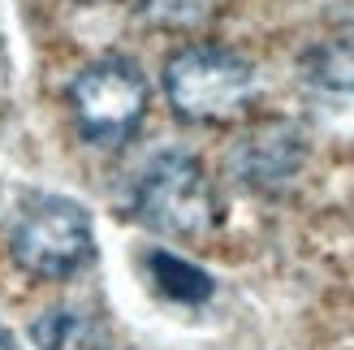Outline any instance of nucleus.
Listing matches in <instances>:
<instances>
[{"label": "nucleus", "mask_w": 354, "mask_h": 350, "mask_svg": "<svg viewBox=\"0 0 354 350\" xmlns=\"http://www.w3.org/2000/svg\"><path fill=\"white\" fill-rule=\"evenodd\" d=\"M130 212L138 225H147L165 238H203L221 225L225 203L199 156L160 151L138 173Z\"/></svg>", "instance_id": "f03ea898"}, {"label": "nucleus", "mask_w": 354, "mask_h": 350, "mask_svg": "<svg viewBox=\"0 0 354 350\" xmlns=\"http://www.w3.org/2000/svg\"><path fill=\"white\" fill-rule=\"evenodd\" d=\"M169 109L194 126H225L255 104L259 78L242 52L225 44H186L165 61Z\"/></svg>", "instance_id": "f257e3e1"}, {"label": "nucleus", "mask_w": 354, "mask_h": 350, "mask_svg": "<svg viewBox=\"0 0 354 350\" xmlns=\"http://www.w3.org/2000/svg\"><path fill=\"white\" fill-rule=\"evenodd\" d=\"M151 104V86L130 57H100L69 82V113L82 138L100 147H117L143 126Z\"/></svg>", "instance_id": "20e7f679"}, {"label": "nucleus", "mask_w": 354, "mask_h": 350, "mask_svg": "<svg viewBox=\"0 0 354 350\" xmlns=\"http://www.w3.org/2000/svg\"><path fill=\"white\" fill-rule=\"evenodd\" d=\"M30 338L39 350H121L109 320L86 307H48L30 324Z\"/></svg>", "instance_id": "423d86ee"}, {"label": "nucleus", "mask_w": 354, "mask_h": 350, "mask_svg": "<svg viewBox=\"0 0 354 350\" xmlns=\"http://www.w3.org/2000/svg\"><path fill=\"white\" fill-rule=\"evenodd\" d=\"M303 78L311 86H324V91L354 95V30L311 44L303 52Z\"/></svg>", "instance_id": "0eeeda50"}, {"label": "nucleus", "mask_w": 354, "mask_h": 350, "mask_svg": "<svg viewBox=\"0 0 354 350\" xmlns=\"http://www.w3.org/2000/svg\"><path fill=\"white\" fill-rule=\"evenodd\" d=\"M307 165V134L286 117H263L229 147V173L259 195H281Z\"/></svg>", "instance_id": "39448f33"}, {"label": "nucleus", "mask_w": 354, "mask_h": 350, "mask_svg": "<svg viewBox=\"0 0 354 350\" xmlns=\"http://www.w3.org/2000/svg\"><path fill=\"white\" fill-rule=\"evenodd\" d=\"M9 255L17 268L44 282H65L95 259L91 212L65 195H35L22 203L9 230Z\"/></svg>", "instance_id": "7ed1b4c3"}, {"label": "nucleus", "mask_w": 354, "mask_h": 350, "mask_svg": "<svg viewBox=\"0 0 354 350\" xmlns=\"http://www.w3.org/2000/svg\"><path fill=\"white\" fill-rule=\"evenodd\" d=\"M147 273L156 290L165 294L173 303H207L212 294H216V282H212V273H203L199 264H190V259L173 255V251H147Z\"/></svg>", "instance_id": "6e6552de"}, {"label": "nucleus", "mask_w": 354, "mask_h": 350, "mask_svg": "<svg viewBox=\"0 0 354 350\" xmlns=\"http://www.w3.org/2000/svg\"><path fill=\"white\" fill-rule=\"evenodd\" d=\"M0 350H17V338L9 333V329H0Z\"/></svg>", "instance_id": "9d476101"}, {"label": "nucleus", "mask_w": 354, "mask_h": 350, "mask_svg": "<svg viewBox=\"0 0 354 350\" xmlns=\"http://www.w3.org/2000/svg\"><path fill=\"white\" fill-rule=\"evenodd\" d=\"M156 5H169V0H156ZM173 5H182V17H199L203 9H207V0H173Z\"/></svg>", "instance_id": "1a4fd4ad"}]
</instances>
